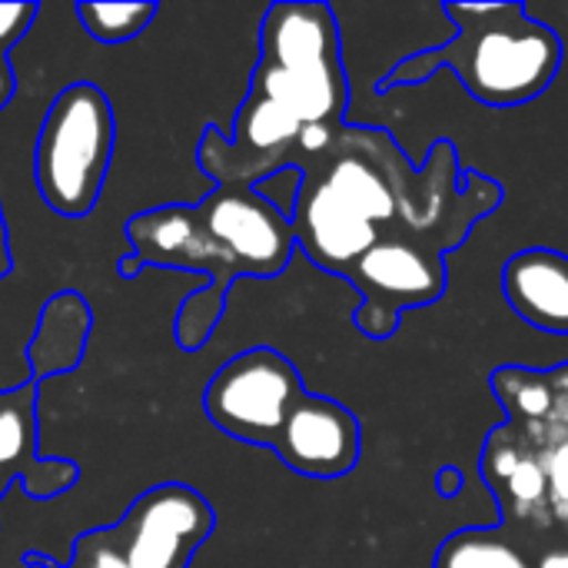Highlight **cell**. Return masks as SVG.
I'll use <instances>...</instances> for the list:
<instances>
[{"label":"cell","instance_id":"obj_4","mask_svg":"<svg viewBox=\"0 0 568 568\" xmlns=\"http://www.w3.org/2000/svg\"><path fill=\"white\" fill-rule=\"evenodd\" d=\"M300 369L270 346L226 359L203 389L206 419L230 439L273 449L286 416L306 396Z\"/></svg>","mask_w":568,"mask_h":568},{"label":"cell","instance_id":"obj_14","mask_svg":"<svg viewBox=\"0 0 568 568\" xmlns=\"http://www.w3.org/2000/svg\"><path fill=\"white\" fill-rule=\"evenodd\" d=\"M73 13L80 17L83 30L100 43H126L140 37L153 17L160 13L156 3L130 0V3H77Z\"/></svg>","mask_w":568,"mask_h":568},{"label":"cell","instance_id":"obj_11","mask_svg":"<svg viewBox=\"0 0 568 568\" xmlns=\"http://www.w3.org/2000/svg\"><path fill=\"white\" fill-rule=\"evenodd\" d=\"M503 296L529 326L568 336V256L559 250L529 246L506 260Z\"/></svg>","mask_w":568,"mask_h":568},{"label":"cell","instance_id":"obj_8","mask_svg":"<svg viewBox=\"0 0 568 568\" xmlns=\"http://www.w3.org/2000/svg\"><path fill=\"white\" fill-rule=\"evenodd\" d=\"M123 230L133 246V256L120 260L123 276H136L143 266L190 270V273H203L206 283L223 293L230 290L233 280H240L236 263L206 233V226L196 216V206H183V203L156 206L126 220Z\"/></svg>","mask_w":568,"mask_h":568},{"label":"cell","instance_id":"obj_2","mask_svg":"<svg viewBox=\"0 0 568 568\" xmlns=\"http://www.w3.org/2000/svg\"><path fill=\"white\" fill-rule=\"evenodd\" d=\"M250 93L273 100L306 126H343L349 83L343 70L339 23L329 3L280 0L266 7Z\"/></svg>","mask_w":568,"mask_h":568},{"label":"cell","instance_id":"obj_1","mask_svg":"<svg viewBox=\"0 0 568 568\" xmlns=\"http://www.w3.org/2000/svg\"><path fill=\"white\" fill-rule=\"evenodd\" d=\"M443 13L456 33L403 57L379 80V90L416 87L436 70H453L476 103L509 110L552 87L562 67V40L549 23L532 20L526 3H443Z\"/></svg>","mask_w":568,"mask_h":568},{"label":"cell","instance_id":"obj_12","mask_svg":"<svg viewBox=\"0 0 568 568\" xmlns=\"http://www.w3.org/2000/svg\"><path fill=\"white\" fill-rule=\"evenodd\" d=\"M90 326H93V316H90L87 300L70 290L57 293L40 310V323H37V333L27 349L33 383H40L47 376H63L73 366H80V359L87 353Z\"/></svg>","mask_w":568,"mask_h":568},{"label":"cell","instance_id":"obj_10","mask_svg":"<svg viewBox=\"0 0 568 568\" xmlns=\"http://www.w3.org/2000/svg\"><path fill=\"white\" fill-rule=\"evenodd\" d=\"M0 469L33 499L47 503L77 486L80 466L67 459H40L37 453V383L0 389Z\"/></svg>","mask_w":568,"mask_h":568},{"label":"cell","instance_id":"obj_22","mask_svg":"<svg viewBox=\"0 0 568 568\" xmlns=\"http://www.w3.org/2000/svg\"><path fill=\"white\" fill-rule=\"evenodd\" d=\"M13 90H17V77H13V67H10V57L0 53V113L7 110V103L13 100Z\"/></svg>","mask_w":568,"mask_h":568},{"label":"cell","instance_id":"obj_21","mask_svg":"<svg viewBox=\"0 0 568 568\" xmlns=\"http://www.w3.org/2000/svg\"><path fill=\"white\" fill-rule=\"evenodd\" d=\"M436 493L443 499H456L463 493V473L456 466H443L439 476H436Z\"/></svg>","mask_w":568,"mask_h":568},{"label":"cell","instance_id":"obj_17","mask_svg":"<svg viewBox=\"0 0 568 568\" xmlns=\"http://www.w3.org/2000/svg\"><path fill=\"white\" fill-rule=\"evenodd\" d=\"M499 486L513 496V503H519L523 513H529V509H536L539 503L549 499L546 466L536 456H526V453H519V463L513 466V473Z\"/></svg>","mask_w":568,"mask_h":568},{"label":"cell","instance_id":"obj_24","mask_svg":"<svg viewBox=\"0 0 568 568\" xmlns=\"http://www.w3.org/2000/svg\"><path fill=\"white\" fill-rule=\"evenodd\" d=\"M539 568H568V549H556V552H546L539 559Z\"/></svg>","mask_w":568,"mask_h":568},{"label":"cell","instance_id":"obj_13","mask_svg":"<svg viewBox=\"0 0 568 568\" xmlns=\"http://www.w3.org/2000/svg\"><path fill=\"white\" fill-rule=\"evenodd\" d=\"M433 568H532V562L499 529L473 526L453 532L439 546Z\"/></svg>","mask_w":568,"mask_h":568},{"label":"cell","instance_id":"obj_9","mask_svg":"<svg viewBox=\"0 0 568 568\" xmlns=\"http://www.w3.org/2000/svg\"><path fill=\"white\" fill-rule=\"evenodd\" d=\"M273 453L283 466L306 479H343L359 466L363 456L359 416L339 399L306 393L286 416Z\"/></svg>","mask_w":568,"mask_h":568},{"label":"cell","instance_id":"obj_19","mask_svg":"<svg viewBox=\"0 0 568 568\" xmlns=\"http://www.w3.org/2000/svg\"><path fill=\"white\" fill-rule=\"evenodd\" d=\"M546 479H549V503L559 516H568V439L556 443L546 456Z\"/></svg>","mask_w":568,"mask_h":568},{"label":"cell","instance_id":"obj_20","mask_svg":"<svg viewBox=\"0 0 568 568\" xmlns=\"http://www.w3.org/2000/svg\"><path fill=\"white\" fill-rule=\"evenodd\" d=\"M37 3H0V53H7L37 20Z\"/></svg>","mask_w":568,"mask_h":568},{"label":"cell","instance_id":"obj_25","mask_svg":"<svg viewBox=\"0 0 568 568\" xmlns=\"http://www.w3.org/2000/svg\"><path fill=\"white\" fill-rule=\"evenodd\" d=\"M10 486H17V479H13L10 473H3V469H0V499L10 493Z\"/></svg>","mask_w":568,"mask_h":568},{"label":"cell","instance_id":"obj_5","mask_svg":"<svg viewBox=\"0 0 568 568\" xmlns=\"http://www.w3.org/2000/svg\"><path fill=\"white\" fill-rule=\"evenodd\" d=\"M343 280L363 296L353 323L369 339H389L406 310L433 306L446 296V256L419 240L389 233L383 236Z\"/></svg>","mask_w":568,"mask_h":568},{"label":"cell","instance_id":"obj_16","mask_svg":"<svg viewBox=\"0 0 568 568\" xmlns=\"http://www.w3.org/2000/svg\"><path fill=\"white\" fill-rule=\"evenodd\" d=\"M223 310H226V293L216 290V286H210V283L203 290H196L193 296H186L183 306L176 310V323H173L176 346L183 353L203 349L206 339L213 336V329L220 326Z\"/></svg>","mask_w":568,"mask_h":568},{"label":"cell","instance_id":"obj_23","mask_svg":"<svg viewBox=\"0 0 568 568\" xmlns=\"http://www.w3.org/2000/svg\"><path fill=\"white\" fill-rule=\"evenodd\" d=\"M13 256H10V236H7V223H3V206H0V280L10 273Z\"/></svg>","mask_w":568,"mask_h":568},{"label":"cell","instance_id":"obj_6","mask_svg":"<svg viewBox=\"0 0 568 568\" xmlns=\"http://www.w3.org/2000/svg\"><path fill=\"white\" fill-rule=\"evenodd\" d=\"M106 529L130 568H190L216 529V513L196 489L160 483L136 496Z\"/></svg>","mask_w":568,"mask_h":568},{"label":"cell","instance_id":"obj_15","mask_svg":"<svg viewBox=\"0 0 568 568\" xmlns=\"http://www.w3.org/2000/svg\"><path fill=\"white\" fill-rule=\"evenodd\" d=\"M493 389L499 393L503 406L516 416H526V419H542L549 416L552 403H556V393H552V376H539L532 369H516V366H506L493 376Z\"/></svg>","mask_w":568,"mask_h":568},{"label":"cell","instance_id":"obj_18","mask_svg":"<svg viewBox=\"0 0 568 568\" xmlns=\"http://www.w3.org/2000/svg\"><path fill=\"white\" fill-rule=\"evenodd\" d=\"M47 568H130V562L120 556V549L110 539V529H90L83 532L73 549L70 559L63 566H47Z\"/></svg>","mask_w":568,"mask_h":568},{"label":"cell","instance_id":"obj_3","mask_svg":"<svg viewBox=\"0 0 568 568\" xmlns=\"http://www.w3.org/2000/svg\"><path fill=\"white\" fill-rule=\"evenodd\" d=\"M116 143L113 103L97 83H70L47 106L33 146L40 200L63 220L93 213Z\"/></svg>","mask_w":568,"mask_h":568},{"label":"cell","instance_id":"obj_7","mask_svg":"<svg viewBox=\"0 0 568 568\" xmlns=\"http://www.w3.org/2000/svg\"><path fill=\"white\" fill-rule=\"evenodd\" d=\"M196 216L236 263L240 276L273 280L296 253L293 220L253 186H213L196 203Z\"/></svg>","mask_w":568,"mask_h":568}]
</instances>
